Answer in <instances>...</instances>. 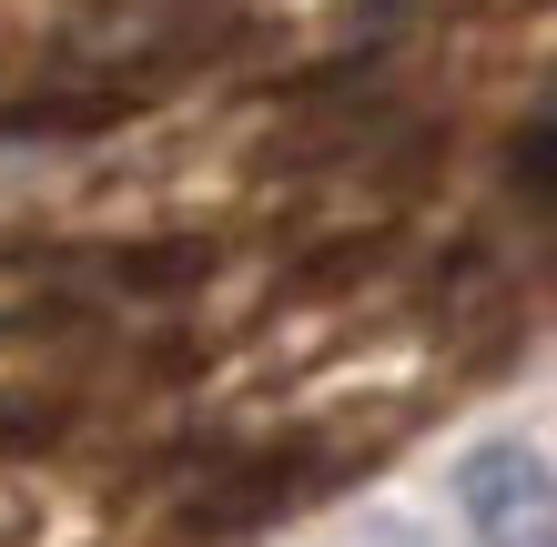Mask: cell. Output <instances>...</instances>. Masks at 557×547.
Segmentation results:
<instances>
[{
  "mask_svg": "<svg viewBox=\"0 0 557 547\" xmlns=\"http://www.w3.org/2000/svg\"><path fill=\"white\" fill-rule=\"evenodd\" d=\"M324 487H335V457H324L314 436H274V446H253V457H223L203 487L173 507L162 537H173V547H234L253 527L294 518V507H314Z\"/></svg>",
  "mask_w": 557,
  "mask_h": 547,
  "instance_id": "6da1fadb",
  "label": "cell"
},
{
  "mask_svg": "<svg viewBox=\"0 0 557 547\" xmlns=\"http://www.w3.org/2000/svg\"><path fill=\"white\" fill-rule=\"evenodd\" d=\"M152 102V82H61V91H21L0 102V142H91V133H122Z\"/></svg>",
  "mask_w": 557,
  "mask_h": 547,
  "instance_id": "7a4b0ae2",
  "label": "cell"
},
{
  "mask_svg": "<svg viewBox=\"0 0 557 547\" xmlns=\"http://www.w3.org/2000/svg\"><path fill=\"white\" fill-rule=\"evenodd\" d=\"M213 264H223L213 234H143V244H112L102 253V274L122 284V295H193Z\"/></svg>",
  "mask_w": 557,
  "mask_h": 547,
  "instance_id": "3957f363",
  "label": "cell"
},
{
  "mask_svg": "<svg viewBox=\"0 0 557 547\" xmlns=\"http://www.w3.org/2000/svg\"><path fill=\"white\" fill-rule=\"evenodd\" d=\"M385 253H396V234H345V244H314L305 264L284 274V295H345V284H366Z\"/></svg>",
  "mask_w": 557,
  "mask_h": 547,
  "instance_id": "277c9868",
  "label": "cell"
},
{
  "mask_svg": "<svg viewBox=\"0 0 557 547\" xmlns=\"http://www.w3.org/2000/svg\"><path fill=\"white\" fill-rule=\"evenodd\" d=\"M72 436V396H0V457H51Z\"/></svg>",
  "mask_w": 557,
  "mask_h": 547,
  "instance_id": "5b68a950",
  "label": "cell"
},
{
  "mask_svg": "<svg viewBox=\"0 0 557 547\" xmlns=\"http://www.w3.org/2000/svg\"><path fill=\"white\" fill-rule=\"evenodd\" d=\"M507 183L528 192V203H547V213H557V122H528V133L507 142Z\"/></svg>",
  "mask_w": 557,
  "mask_h": 547,
  "instance_id": "8992f818",
  "label": "cell"
}]
</instances>
